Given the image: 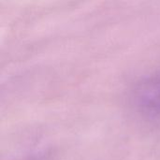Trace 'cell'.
Here are the masks:
<instances>
[{
  "instance_id": "1",
  "label": "cell",
  "mask_w": 160,
  "mask_h": 160,
  "mask_svg": "<svg viewBox=\"0 0 160 160\" xmlns=\"http://www.w3.org/2000/svg\"><path fill=\"white\" fill-rule=\"evenodd\" d=\"M131 105L143 119L160 122V69L138 81L130 96Z\"/></svg>"
}]
</instances>
